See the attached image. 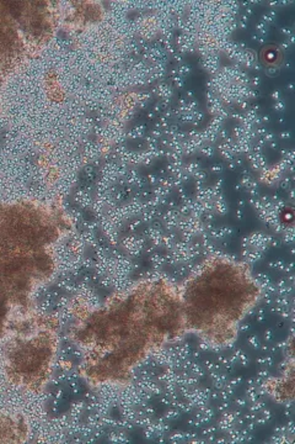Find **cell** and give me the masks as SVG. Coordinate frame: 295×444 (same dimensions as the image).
I'll use <instances>...</instances> for the list:
<instances>
[{
  "label": "cell",
  "instance_id": "1",
  "mask_svg": "<svg viewBox=\"0 0 295 444\" xmlns=\"http://www.w3.org/2000/svg\"><path fill=\"white\" fill-rule=\"evenodd\" d=\"M179 284L186 334L213 348L235 342L241 325L263 298L250 266L226 256H212Z\"/></svg>",
  "mask_w": 295,
  "mask_h": 444
},
{
  "label": "cell",
  "instance_id": "2",
  "mask_svg": "<svg viewBox=\"0 0 295 444\" xmlns=\"http://www.w3.org/2000/svg\"><path fill=\"white\" fill-rule=\"evenodd\" d=\"M270 386L267 388V393L277 401H293L294 398V368L290 369L288 375L284 374L280 378L270 380Z\"/></svg>",
  "mask_w": 295,
  "mask_h": 444
}]
</instances>
